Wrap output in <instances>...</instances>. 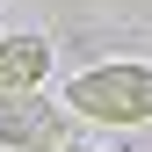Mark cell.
<instances>
[{"instance_id":"7a4b0ae2","label":"cell","mask_w":152,"mask_h":152,"mask_svg":"<svg viewBox=\"0 0 152 152\" xmlns=\"http://www.w3.org/2000/svg\"><path fill=\"white\" fill-rule=\"evenodd\" d=\"M0 145L7 152H58L65 145L58 102H44L36 87H0Z\"/></svg>"},{"instance_id":"6da1fadb","label":"cell","mask_w":152,"mask_h":152,"mask_svg":"<svg viewBox=\"0 0 152 152\" xmlns=\"http://www.w3.org/2000/svg\"><path fill=\"white\" fill-rule=\"evenodd\" d=\"M65 109L87 123H152V65L138 58L87 65L80 80H65Z\"/></svg>"},{"instance_id":"277c9868","label":"cell","mask_w":152,"mask_h":152,"mask_svg":"<svg viewBox=\"0 0 152 152\" xmlns=\"http://www.w3.org/2000/svg\"><path fill=\"white\" fill-rule=\"evenodd\" d=\"M58 152H94V145H72V138H65V145H58Z\"/></svg>"},{"instance_id":"3957f363","label":"cell","mask_w":152,"mask_h":152,"mask_svg":"<svg viewBox=\"0 0 152 152\" xmlns=\"http://www.w3.org/2000/svg\"><path fill=\"white\" fill-rule=\"evenodd\" d=\"M44 72H51V36H0V87H44Z\"/></svg>"}]
</instances>
